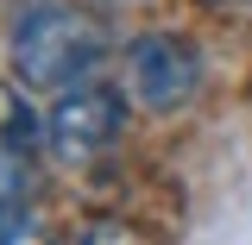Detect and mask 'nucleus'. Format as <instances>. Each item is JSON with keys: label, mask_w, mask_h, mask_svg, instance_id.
Wrapping results in <instances>:
<instances>
[{"label": "nucleus", "mask_w": 252, "mask_h": 245, "mask_svg": "<svg viewBox=\"0 0 252 245\" xmlns=\"http://www.w3.org/2000/svg\"><path fill=\"white\" fill-rule=\"evenodd\" d=\"M107 57V26L82 13V6H57L38 0L19 13L13 26V82L38 94H63L76 82H89V69Z\"/></svg>", "instance_id": "nucleus-1"}, {"label": "nucleus", "mask_w": 252, "mask_h": 245, "mask_svg": "<svg viewBox=\"0 0 252 245\" xmlns=\"http://www.w3.org/2000/svg\"><path fill=\"white\" fill-rule=\"evenodd\" d=\"M120 132H126V94L107 88V82H76L44 113V151L69 170H82V163L114 151Z\"/></svg>", "instance_id": "nucleus-2"}, {"label": "nucleus", "mask_w": 252, "mask_h": 245, "mask_svg": "<svg viewBox=\"0 0 252 245\" xmlns=\"http://www.w3.org/2000/svg\"><path fill=\"white\" fill-rule=\"evenodd\" d=\"M202 88V51L183 31H145L126 44V94L145 113H177Z\"/></svg>", "instance_id": "nucleus-3"}, {"label": "nucleus", "mask_w": 252, "mask_h": 245, "mask_svg": "<svg viewBox=\"0 0 252 245\" xmlns=\"http://www.w3.org/2000/svg\"><path fill=\"white\" fill-rule=\"evenodd\" d=\"M26 189H32V151L0 145V214L6 208H26Z\"/></svg>", "instance_id": "nucleus-4"}, {"label": "nucleus", "mask_w": 252, "mask_h": 245, "mask_svg": "<svg viewBox=\"0 0 252 245\" xmlns=\"http://www.w3.org/2000/svg\"><path fill=\"white\" fill-rule=\"evenodd\" d=\"M0 245H51V239H44V220L32 208H6L0 214Z\"/></svg>", "instance_id": "nucleus-5"}]
</instances>
